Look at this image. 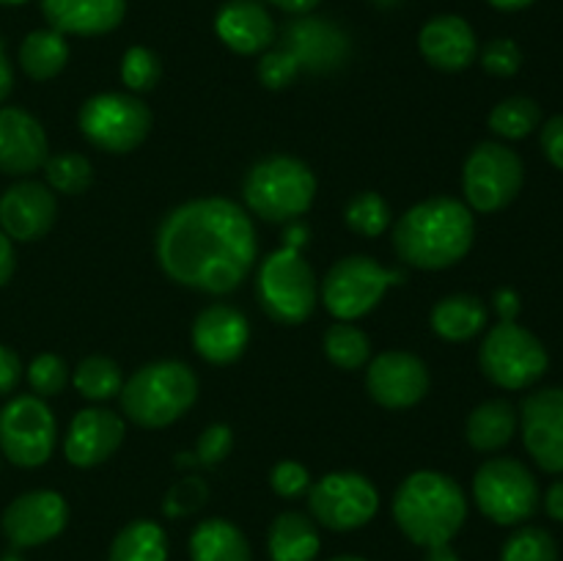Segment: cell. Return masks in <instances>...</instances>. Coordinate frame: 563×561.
Wrapping results in <instances>:
<instances>
[{"instance_id": "cell-25", "label": "cell", "mask_w": 563, "mask_h": 561, "mask_svg": "<svg viewBox=\"0 0 563 561\" xmlns=\"http://www.w3.org/2000/svg\"><path fill=\"white\" fill-rule=\"evenodd\" d=\"M267 548L273 561H317L322 539L311 517L300 512H280L269 526Z\"/></svg>"}, {"instance_id": "cell-26", "label": "cell", "mask_w": 563, "mask_h": 561, "mask_svg": "<svg viewBox=\"0 0 563 561\" xmlns=\"http://www.w3.org/2000/svg\"><path fill=\"white\" fill-rule=\"evenodd\" d=\"M190 561H253L251 544L234 522L223 517L198 522L190 537Z\"/></svg>"}, {"instance_id": "cell-48", "label": "cell", "mask_w": 563, "mask_h": 561, "mask_svg": "<svg viewBox=\"0 0 563 561\" xmlns=\"http://www.w3.org/2000/svg\"><path fill=\"white\" fill-rule=\"evenodd\" d=\"M544 509L553 520L563 522V479H555L548 487V495H544Z\"/></svg>"}, {"instance_id": "cell-46", "label": "cell", "mask_w": 563, "mask_h": 561, "mask_svg": "<svg viewBox=\"0 0 563 561\" xmlns=\"http://www.w3.org/2000/svg\"><path fill=\"white\" fill-rule=\"evenodd\" d=\"M495 311H498L500 322H517V314H520V297H517V292H495Z\"/></svg>"}, {"instance_id": "cell-3", "label": "cell", "mask_w": 563, "mask_h": 561, "mask_svg": "<svg viewBox=\"0 0 563 561\" xmlns=\"http://www.w3.org/2000/svg\"><path fill=\"white\" fill-rule=\"evenodd\" d=\"M394 517L410 542L421 548L445 544L465 522L467 498L460 484L445 473L418 471L396 490Z\"/></svg>"}, {"instance_id": "cell-4", "label": "cell", "mask_w": 563, "mask_h": 561, "mask_svg": "<svg viewBox=\"0 0 563 561\" xmlns=\"http://www.w3.org/2000/svg\"><path fill=\"white\" fill-rule=\"evenodd\" d=\"M198 396V380L181 361H154L137 369L121 388V410L137 427L159 429L185 416Z\"/></svg>"}, {"instance_id": "cell-11", "label": "cell", "mask_w": 563, "mask_h": 561, "mask_svg": "<svg viewBox=\"0 0 563 561\" xmlns=\"http://www.w3.org/2000/svg\"><path fill=\"white\" fill-rule=\"evenodd\" d=\"M522 182H526V168L520 154L495 141L478 143L462 170L467 204L484 215L509 207L520 196Z\"/></svg>"}, {"instance_id": "cell-28", "label": "cell", "mask_w": 563, "mask_h": 561, "mask_svg": "<svg viewBox=\"0 0 563 561\" xmlns=\"http://www.w3.org/2000/svg\"><path fill=\"white\" fill-rule=\"evenodd\" d=\"M517 424H520V416L511 402L489 399L467 418V440L476 451H500L511 443Z\"/></svg>"}, {"instance_id": "cell-35", "label": "cell", "mask_w": 563, "mask_h": 561, "mask_svg": "<svg viewBox=\"0 0 563 561\" xmlns=\"http://www.w3.org/2000/svg\"><path fill=\"white\" fill-rule=\"evenodd\" d=\"M44 174H47L49 187H53L55 193H64V196H77V193L86 190L93 179L91 163H88L82 154L75 152L47 157Z\"/></svg>"}, {"instance_id": "cell-36", "label": "cell", "mask_w": 563, "mask_h": 561, "mask_svg": "<svg viewBox=\"0 0 563 561\" xmlns=\"http://www.w3.org/2000/svg\"><path fill=\"white\" fill-rule=\"evenodd\" d=\"M500 561H559V544L544 528L526 526L506 539Z\"/></svg>"}, {"instance_id": "cell-44", "label": "cell", "mask_w": 563, "mask_h": 561, "mask_svg": "<svg viewBox=\"0 0 563 561\" xmlns=\"http://www.w3.org/2000/svg\"><path fill=\"white\" fill-rule=\"evenodd\" d=\"M542 152L550 165L563 170V116H553L542 127Z\"/></svg>"}, {"instance_id": "cell-20", "label": "cell", "mask_w": 563, "mask_h": 561, "mask_svg": "<svg viewBox=\"0 0 563 561\" xmlns=\"http://www.w3.org/2000/svg\"><path fill=\"white\" fill-rule=\"evenodd\" d=\"M251 328H247L245 314L236 308L214 302L203 308L192 322V344L198 355L209 363H234L245 352Z\"/></svg>"}, {"instance_id": "cell-7", "label": "cell", "mask_w": 563, "mask_h": 561, "mask_svg": "<svg viewBox=\"0 0 563 561\" xmlns=\"http://www.w3.org/2000/svg\"><path fill=\"white\" fill-rule=\"evenodd\" d=\"M473 495L484 517L498 526H520L539 509V484L515 457H493L473 479Z\"/></svg>"}, {"instance_id": "cell-8", "label": "cell", "mask_w": 563, "mask_h": 561, "mask_svg": "<svg viewBox=\"0 0 563 561\" xmlns=\"http://www.w3.org/2000/svg\"><path fill=\"white\" fill-rule=\"evenodd\" d=\"M478 363L489 383L506 391H522L544 377L550 355L531 330L517 322H498L482 341Z\"/></svg>"}, {"instance_id": "cell-47", "label": "cell", "mask_w": 563, "mask_h": 561, "mask_svg": "<svg viewBox=\"0 0 563 561\" xmlns=\"http://www.w3.org/2000/svg\"><path fill=\"white\" fill-rule=\"evenodd\" d=\"M14 245H11V240L0 229V286L9 284V278L14 275Z\"/></svg>"}, {"instance_id": "cell-45", "label": "cell", "mask_w": 563, "mask_h": 561, "mask_svg": "<svg viewBox=\"0 0 563 561\" xmlns=\"http://www.w3.org/2000/svg\"><path fill=\"white\" fill-rule=\"evenodd\" d=\"M22 377V363L16 358V352H11L9 346L0 344V396L11 394L16 388Z\"/></svg>"}, {"instance_id": "cell-17", "label": "cell", "mask_w": 563, "mask_h": 561, "mask_svg": "<svg viewBox=\"0 0 563 561\" xmlns=\"http://www.w3.org/2000/svg\"><path fill=\"white\" fill-rule=\"evenodd\" d=\"M55 215L58 204L42 182H16L0 196V229L9 240H38L53 229Z\"/></svg>"}, {"instance_id": "cell-43", "label": "cell", "mask_w": 563, "mask_h": 561, "mask_svg": "<svg viewBox=\"0 0 563 561\" xmlns=\"http://www.w3.org/2000/svg\"><path fill=\"white\" fill-rule=\"evenodd\" d=\"M269 484H273V490L280 495V498H297V495H302L308 490L311 476H308V471L300 465V462L286 460L273 468V473H269Z\"/></svg>"}, {"instance_id": "cell-50", "label": "cell", "mask_w": 563, "mask_h": 561, "mask_svg": "<svg viewBox=\"0 0 563 561\" xmlns=\"http://www.w3.org/2000/svg\"><path fill=\"white\" fill-rule=\"evenodd\" d=\"M273 6H278V9L289 11V14H306V11L317 9L322 0H269Z\"/></svg>"}, {"instance_id": "cell-12", "label": "cell", "mask_w": 563, "mask_h": 561, "mask_svg": "<svg viewBox=\"0 0 563 561\" xmlns=\"http://www.w3.org/2000/svg\"><path fill=\"white\" fill-rule=\"evenodd\" d=\"M308 506L319 526L330 531H355L377 515L379 493L361 473L339 471L313 484L308 493Z\"/></svg>"}, {"instance_id": "cell-54", "label": "cell", "mask_w": 563, "mask_h": 561, "mask_svg": "<svg viewBox=\"0 0 563 561\" xmlns=\"http://www.w3.org/2000/svg\"><path fill=\"white\" fill-rule=\"evenodd\" d=\"M330 561H366V559H361V556H335V559Z\"/></svg>"}, {"instance_id": "cell-22", "label": "cell", "mask_w": 563, "mask_h": 561, "mask_svg": "<svg viewBox=\"0 0 563 561\" xmlns=\"http://www.w3.org/2000/svg\"><path fill=\"white\" fill-rule=\"evenodd\" d=\"M214 31L240 55H256L275 42V22L258 0H229L214 16Z\"/></svg>"}, {"instance_id": "cell-39", "label": "cell", "mask_w": 563, "mask_h": 561, "mask_svg": "<svg viewBox=\"0 0 563 561\" xmlns=\"http://www.w3.org/2000/svg\"><path fill=\"white\" fill-rule=\"evenodd\" d=\"M207 498H209L207 482H203V479H198V476H187V479H181V482H176L174 487L168 490V495H165L163 512L168 517L192 515V512H198L203 504H207Z\"/></svg>"}, {"instance_id": "cell-5", "label": "cell", "mask_w": 563, "mask_h": 561, "mask_svg": "<svg viewBox=\"0 0 563 561\" xmlns=\"http://www.w3.org/2000/svg\"><path fill=\"white\" fill-rule=\"evenodd\" d=\"M317 196V179L302 160L275 154L247 170L245 201L253 212L269 223H286L308 212Z\"/></svg>"}, {"instance_id": "cell-41", "label": "cell", "mask_w": 563, "mask_h": 561, "mask_svg": "<svg viewBox=\"0 0 563 561\" xmlns=\"http://www.w3.org/2000/svg\"><path fill=\"white\" fill-rule=\"evenodd\" d=\"M297 75H300V66H297V61L291 58L284 47L267 53L262 58V64H258V77H262L264 86L273 88V91L291 86V82L297 80Z\"/></svg>"}, {"instance_id": "cell-49", "label": "cell", "mask_w": 563, "mask_h": 561, "mask_svg": "<svg viewBox=\"0 0 563 561\" xmlns=\"http://www.w3.org/2000/svg\"><path fill=\"white\" fill-rule=\"evenodd\" d=\"M11 86H14V72H11L9 58H5V42L0 38V102L9 97Z\"/></svg>"}, {"instance_id": "cell-29", "label": "cell", "mask_w": 563, "mask_h": 561, "mask_svg": "<svg viewBox=\"0 0 563 561\" xmlns=\"http://www.w3.org/2000/svg\"><path fill=\"white\" fill-rule=\"evenodd\" d=\"M69 61V44L58 31H33L27 33L20 47V66L33 80H53L60 75Z\"/></svg>"}, {"instance_id": "cell-1", "label": "cell", "mask_w": 563, "mask_h": 561, "mask_svg": "<svg viewBox=\"0 0 563 561\" xmlns=\"http://www.w3.org/2000/svg\"><path fill=\"white\" fill-rule=\"evenodd\" d=\"M157 258L170 280L207 295L234 292L256 262V231L229 198H196L170 209L157 231Z\"/></svg>"}, {"instance_id": "cell-53", "label": "cell", "mask_w": 563, "mask_h": 561, "mask_svg": "<svg viewBox=\"0 0 563 561\" xmlns=\"http://www.w3.org/2000/svg\"><path fill=\"white\" fill-rule=\"evenodd\" d=\"M192 462H196V457H192V454H179V460H176V465L185 468V465H192Z\"/></svg>"}, {"instance_id": "cell-18", "label": "cell", "mask_w": 563, "mask_h": 561, "mask_svg": "<svg viewBox=\"0 0 563 561\" xmlns=\"http://www.w3.org/2000/svg\"><path fill=\"white\" fill-rule=\"evenodd\" d=\"M124 440V421L102 407H88L71 418L64 440V454L71 465L93 468L115 454Z\"/></svg>"}, {"instance_id": "cell-37", "label": "cell", "mask_w": 563, "mask_h": 561, "mask_svg": "<svg viewBox=\"0 0 563 561\" xmlns=\"http://www.w3.org/2000/svg\"><path fill=\"white\" fill-rule=\"evenodd\" d=\"M163 77V64L148 47H130L121 58V80L130 91H152Z\"/></svg>"}, {"instance_id": "cell-52", "label": "cell", "mask_w": 563, "mask_h": 561, "mask_svg": "<svg viewBox=\"0 0 563 561\" xmlns=\"http://www.w3.org/2000/svg\"><path fill=\"white\" fill-rule=\"evenodd\" d=\"M489 6H495L498 11H522L533 3V0H487Z\"/></svg>"}, {"instance_id": "cell-55", "label": "cell", "mask_w": 563, "mask_h": 561, "mask_svg": "<svg viewBox=\"0 0 563 561\" xmlns=\"http://www.w3.org/2000/svg\"><path fill=\"white\" fill-rule=\"evenodd\" d=\"M374 3H377L379 9H390V6H396V3H399V0H374Z\"/></svg>"}, {"instance_id": "cell-23", "label": "cell", "mask_w": 563, "mask_h": 561, "mask_svg": "<svg viewBox=\"0 0 563 561\" xmlns=\"http://www.w3.org/2000/svg\"><path fill=\"white\" fill-rule=\"evenodd\" d=\"M42 11L53 31L102 36L121 25L126 0H42Z\"/></svg>"}, {"instance_id": "cell-14", "label": "cell", "mask_w": 563, "mask_h": 561, "mask_svg": "<svg viewBox=\"0 0 563 561\" xmlns=\"http://www.w3.org/2000/svg\"><path fill=\"white\" fill-rule=\"evenodd\" d=\"M522 443L542 471L563 473V388L533 391L520 407Z\"/></svg>"}, {"instance_id": "cell-10", "label": "cell", "mask_w": 563, "mask_h": 561, "mask_svg": "<svg viewBox=\"0 0 563 561\" xmlns=\"http://www.w3.org/2000/svg\"><path fill=\"white\" fill-rule=\"evenodd\" d=\"M80 132L104 152L124 154L141 146L152 130V110L130 94H97L77 116Z\"/></svg>"}, {"instance_id": "cell-31", "label": "cell", "mask_w": 563, "mask_h": 561, "mask_svg": "<svg viewBox=\"0 0 563 561\" xmlns=\"http://www.w3.org/2000/svg\"><path fill=\"white\" fill-rule=\"evenodd\" d=\"M75 388L80 391L86 399L104 402L110 399V396L121 394V388H124V374H121L119 363L110 361V358L88 355L77 363Z\"/></svg>"}, {"instance_id": "cell-2", "label": "cell", "mask_w": 563, "mask_h": 561, "mask_svg": "<svg viewBox=\"0 0 563 561\" xmlns=\"http://www.w3.org/2000/svg\"><path fill=\"white\" fill-rule=\"evenodd\" d=\"M471 209L449 196L427 198L399 218L394 245L399 258L418 270H445L462 262L473 248Z\"/></svg>"}, {"instance_id": "cell-24", "label": "cell", "mask_w": 563, "mask_h": 561, "mask_svg": "<svg viewBox=\"0 0 563 561\" xmlns=\"http://www.w3.org/2000/svg\"><path fill=\"white\" fill-rule=\"evenodd\" d=\"M286 53L297 66L311 72L333 69L344 61L346 38L335 25L322 20H297L286 28Z\"/></svg>"}, {"instance_id": "cell-13", "label": "cell", "mask_w": 563, "mask_h": 561, "mask_svg": "<svg viewBox=\"0 0 563 561\" xmlns=\"http://www.w3.org/2000/svg\"><path fill=\"white\" fill-rule=\"evenodd\" d=\"M55 449V418L42 396H16L0 410V451L20 468H38Z\"/></svg>"}, {"instance_id": "cell-34", "label": "cell", "mask_w": 563, "mask_h": 561, "mask_svg": "<svg viewBox=\"0 0 563 561\" xmlns=\"http://www.w3.org/2000/svg\"><path fill=\"white\" fill-rule=\"evenodd\" d=\"M344 220L355 234L379 237L390 226V207L379 193H357L344 209Z\"/></svg>"}, {"instance_id": "cell-16", "label": "cell", "mask_w": 563, "mask_h": 561, "mask_svg": "<svg viewBox=\"0 0 563 561\" xmlns=\"http://www.w3.org/2000/svg\"><path fill=\"white\" fill-rule=\"evenodd\" d=\"M366 388L377 405L405 410L427 396L429 369L412 352H383L368 366Z\"/></svg>"}, {"instance_id": "cell-33", "label": "cell", "mask_w": 563, "mask_h": 561, "mask_svg": "<svg viewBox=\"0 0 563 561\" xmlns=\"http://www.w3.org/2000/svg\"><path fill=\"white\" fill-rule=\"evenodd\" d=\"M324 355L330 358V363H335L339 369H361L368 363L372 355V341L363 333L361 328L350 322H335L324 330Z\"/></svg>"}, {"instance_id": "cell-15", "label": "cell", "mask_w": 563, "mask_h": 561, "mask_svg": "<svg viewBox=\"0 0 563 561\" xmlns=\"http://www.w3.org/2000/svg\"><path fill=\"white\" fill-rule=\"evenodd\" d=\"M69 520L64 495L53 490H31L11 501L3 512V534L14 548H36L58 537Z\"/></svg>"}, {"instance_id": "cell-21", "label": "cell", "mask_w": 563, "mask_h": 561, "mask_svg": "<svg viewBox=\"0 0 563 561\" xmlns=\"http://www.w3.org/2000/svg\"><path fill=\"white\" fill-rule=\"evenodd\" d=\"M421 53L434 69L443 72H462L476 61L478 42L473 33L471 22L456 14H440L423 25Z\"/></svg>"}, {"instance_id": "cell-9", "label": "cell", "mask_w": 563, "mask_h": 561, "mask_svg": "<svg viewBox=\"0 0 563 561\" xmlns=\"http://www.w3.org/2000/svg\"><path fill=\"white\" fill-rule=\"evenodd\" d=\"M401 280H405L401 270H385L368 256H346L324 275V308L339 322H352V319L366 317L383 300L388 286L401 284Z\"/></svg>"}, {"instance_id": "cell-32", "label": "cell", "mask_w": 563, "mask_h": 561, "mask_svg": "<svg viewBox=\"0 0 563 561\" xmlns=\"http://www.w3.org/2000/svg\"><path fill=\"white\" fill-rule=\"evenodd\" d=\"M542 124V108L531 97H509L489 113V130L506 141H520Z\"/></svg>"}, {"instance_id": "cell-38", "label": "cell", "mask_w": 563, "mask_h": 561, "mask_svg": "<svg viewBox=\"0 0 563 561\" xmlns=\"http://www.w3.org/2000/svg\"><path fill=\"white\" fill-rule=\"evenodd\" d=\"M27 383L36 391V396L60 394L69 383V369H66L64 358L53 355V352L33 358V363L27 366Z\"/></svg>"}, {"instance_id": "cell-6", "label": "cell", "mask_w": 563, "mask_h": 561, "mask_svg": "<svg viewBox=\"0 0 563 561\" xmlns=\"http://www.w3.org/2000/svg\"><path fill=\"white\" fill-rule=\"evenodd\" d=\"M256 295L269 319L300 324L317 308V275L302 258V248L286 245L269 253L258 267Z\"/></svg>"}, {"instance_id": "cell-40", "label": "cell", "mask_w": 563, "mask_h": 561, "mask_svg": "<svg viewBox=\"0 0 563 561\" xmlns=\"http://www.w3.org/2000/svg\"><path fill=\"white\" fill-rule=\"evenodd\" d=\"M482 66L495 77H511L522 66V50L515 38H493L482 50Z\"/></svg>"}, {"instance_id": "cell-19", "label": "cell", "mask_w": 563, "mask_h": 561, "mask_svg": "<svg viewBox=\"0 0 563 561\" xmlns=\"http://www.w3.org/2000/svg\"><path fill=\"white\" fill-rule=\"evenodd\" d=\"M47 163L44 127L22 108H0V170L27 176Z\"/></svg>"}, {"instance_id": "cell-27", "label": "cell", "mask_w": 563, "mask_h": 561, "mask_svg": "<svg viewBox=\"0 0 563 561\" xmlns=\"http://www.w3.org/2000/svg\"><path fill=\"white\" fill-rule=\"evenodd\" d=\"M487 306L476 295H449L432 308V330L445 341H471L487 328Z\"/></svg>"}, {"instance_id": "cell-42", "label": "cell", "mask_w": 563, "mask_h": 561, "mask_svg": "<svg viewBox=\"0 0 563 561\" xmlns=\"http://www.w3.org/2000/svg\"><path fill=\"white\" fill-rule=\"evenodd\" d=\"M234 449V432L225 424H212V427L203 429V435L198 438L196 446V462L201 465H218Z\"/></svg>"}, {"instance_id": "cell-30", "label": "cell", "mask_w": 563, "mask_h": 561, "mask_svg": "<svg viewBox=\"0 0 563 561\" xmlns=\"http://www.w3.org/2000/svg\"><path fill=\"white\" fill-rule=\"evenodd\" d=\"M108 561H168V537L152 520H135L115 534Z\"/></svg>"}, {"instance_id": "cell-56", "label": "cell", "mask_w": 563, "mask_h": 561, "mask_svg": "<svg viewBox=\"0 0 563 561\" xmlns=\"http://www.w3.org/2000/svg\"><path fill=\"white\" fill-rule=\"evenodd\" d=\"M20 3H27V0H0V6H20Z\"/></svg>"}, {"instance_id": "cell-51", "label": "cell", "mask_w": 563, "mask_h": 561, "mask_svg": "<svg viewBox=\"0 0 563 561\" xmlns=\"http://www.w3.org/2000/svg\"><path fill=\"white\" fill-rule=\"evenodd\" d=\"M423 561H460V556H456L454 548L445 542V544H432V548H427V559Z\"/></svg>"}]
</instances>
